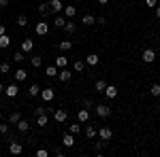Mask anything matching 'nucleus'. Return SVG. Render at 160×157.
Listing matches in <instances>:
<instances>
[{"label":"nucleus","instance_id":"f257e3e1","mask_svg":"<svg viewBox=\"0 0 160 157\" xmlns=\"http://www.w3.org/2000/svg\"><path fill=\"white\" fill-rule=\"evenodd\" d=\"M96 134L100 136V140H105V142H109L111 138H113V130H111V127H107V125H102Z\"/></svg>","mask_w":160,"mask_h":157},{"label":"nucleus","instance_id":"c03bdc74","mask_svg":"<svg viewBox=\"0 0 160 157\" xmlns=\"http://www.w3.org/2000/svg\"><path fill=\"white\" fill-rule=\"evenodd\" d=\"M4 7H9V0H0V9H4Z\"/></svg>","mask_w":160,"mask_h":157},{"label":"nucleus","instance_id":"2eb2a0df","mask_svg":"<svg viewBox=\"0 0 160 157\" xmlns=\"http://www.w3.org/2000/svg\"><path fill=\"white\" fill-rule=\"evenodd\" d=\"M17 130H19L22 134H26L28 130H30V121H26V119H19V121H17Z\"/></svg>","mask_w":160,"mask_h":157},{"label":"nucleus","instance_id":"f03ea898","mask_svg":"<svg viewBox=\"0 0 160 157\" xmlns=\"http://www.w3.org/2000/svg\"><path fill=\"white\" fill-rule=\"evenodd\" d=\"M41 98H43V102H51V100L56 98V89H53V87H45V89H41Z\"/></svg>","mask_w":160,"mask_h":157},{"label":"nucleus","instance_id":"de8ad7c7","mask_svg":"<svg viewBox=\"0 0 160 157\" xmlns=\"http://www.w3.org/2000/svg\"><path fill=\"white\" fill-rule=\"evenodd\" d=\"M0 94H4V85L0 83Z\"/></svg>","mask_w":160,"mask_h":157},{"label":"nucleus","instance_id":"39448f33","mask_svg":"<svg viewBox=\"0 0 160 157\" xmlns=\"http://www.w3.org/2000/svg\"><path fill=\"white\" fill-rule=\"evenodd\" d=\"M22 151H24V146L19 145L17 140H11V142H9V153H11V155H19Z\"/></svg>","mask_w":160,"mask_h":157},{"label":"nucleus","instance_id":"4be33fe9","mask_svg":"<svg viewBox=\"0 0 160 157\" xmlns=\"http://www.w3.org/2000/svg\"><path fill=\"white\" fill-rule=\"evenodd\" d=\"M13 76H15V79H17V81H26V79H28V72H26L24 68H17V70H15V74H13Z\"/></svg>","mask_w":160,"mask_h":157},{"label":"nucleus","instance_id":"423d86ee","mask_svg":"<svg viewBox=\"0 0 160 157\" xmlns=\"http://www.w3.org/2000/svg\"><path fill=\"white\" fill-rule=\"evenodd\" d=\"M34 30H37V34H38V36H45V34L49 32V24H47V21H41V24L34 25Z\"/></svg>","mask_w":160,"mask_h":157},{"label":"nucleus","instance_id":"37998d69","mask_svg":"<svg viewBox=\"0 0 160 157\" xmlns=\"http://www.w3.org/2000/svg\"><path fill=\"white\" fill-rule=\"evenodd\" d=\"M83 106H86V109H92V106H94V102H92V100H86V104H83Z\"/></svg>","mask_w":160,"mask_h":157},{"label":"nucleus","instance_id":"c85d7f7f","mask_svg":"<svg viewBox=\"0 0 160 157\" xmlns=\"http://www.w3.org/2000/svg\"><path fill=\"white\" fill-rule=\"evenodd\" d=\"M149 94L154 98H160V83H154L152 87H149Z\"/></svg>","mask_w":160,"mask_h":157},{"label":"nucleus","instance_id":"72a5a7b5","mask_svg":"<svg viewBox=\"0 0 160 157\" xmlns=\"http://www.w3.org/2000/svg\"><path fill=\"white\" fill-rule=\"evenodd\" d=\"M30 64H32V68H41V64H43V58H38V55H34V58L30 60Z\"/></svg>","mask_w":160,"mask_h":157},{"label":"nucleus","instance_id":"6e6552de","mask_svg":"<svg viewBox=\"0 0 160 157\" xmlns=\"http://www.w3.org/2000/svg\"><path fill=\"white\" fill-rule=\"evenodd\" d=\"M53 119L58 121V123H64V121L68 119V113H66L64 109H58L56 113H53Z\"/></svg>","mask_w":160,"mask_h":157},{"label":"nucleus","instance_id":"393cba45","mask_svg":"<svg viewBox=\"0 0 160 157\" xmlns=\"http://www.w3.org/2000/svg\"><path fill=\"white\" fill-rule=\"evenodd\" d=\"M9 45H11V36L9 34H2L0 36V49H7Z\"/></svg>","mask_w":160,"mask_h":157},{"label":"nucleus","instance_id":"c9c22d12","mask_svg":"<svg viewBox=\"0 0 160 157\" xmlns=\"http://www.w3.org/2000/svg\"><path fill=\"white\" fill-rule=\"evenodd\" d=\"M17 25H19V28L28 25V17H26V15H19V17H17Z\"/></svg>","mask_w":160,"mask_h":157},{"label":"nucleus","instance_id":"a878e982","mask_svg":"<svg viewBox=\"0 0 160 157\" xmlns=\"http://www.w3.org/2000/svg\"><path fill=\"white\" fill-rule=\"evenodd\" d=\"M81 24H86V25H94V24H96V17L88 13V15H83V19H81Z\"/></svg>","mask_w":160,"mask_h":157},{"label":"nucleus","instance_id":"cd10ccee","mask_svg":"<svg viewBox=\"0 0 160 157\" xmlns=\"http://www.w3.org/2000/svg\"><path fill=\"white\" fill-rule=\"evenodd\" d=\"M66 64H68V60H66L64 55H58V58H56V66H58V68H66Z\"/></svg>","mask_w":160,"mask_h":157},{"label":"nucleus","instance_id":"5701e85b","mask_svg":"<svg viewBox=\"0 0 160 157\" xmlns=\"http://www.w3.org/2000/svg\"><path fill=\"white\" fill-rule=\"evenodd\" d=\"M19 119H22V113H19V110H13L11 115H9V123H11V125H15Z\"/></svg>","mask_w":160,"mask_h":157},{"label":"nucleus","instance_id":"09e8293b","mask_svg":"<svg viewBox=\"0 0 160 157\" xmlns=\"http://www.w3.org/2000/svg\"><path fill=\"white\" fill-rule=\"evenodd\" d=\"M107 2H109V0H98V4H107Z\"/></svg>","mask_w":160,"mask_h":157},{"label":"nucleus","instance_id":"79ce46f5","mask_svg":"<svg viewBox=\"0 0 160 157\" xmlns=\"http://www.w3.org/2000/svg\"><path fill=\"white\" fill-rule=\"evenodd\" d=\"M145 4H148V7H156V4H158V0H145Z\"/></svg>","mask_w":160,"mask_h":157},{"label":"nucleus","instance_id":"473e14b6","mask_svg":"<svg viewBox=\"0 0 160 157\" xmlns=\"http://www.w3.org/2000/svg\"><path fill=\"white\" fill-rule=\"evenodd\" d=\"M73 68L77 70V72H83V68H86V62H81V60H77L73 64Z\"/></svg>","mask_w":160,"mask_h":157},{"label":"nucleus","instance_id":"49530a36","mask_svg":"<svg viewBox=\"0 0 160 157\" xmlns=\"http://www.w3.org/2000/svg\"><path fill=\"white\" fill-rule=\"evenodd\" d=\"M156 17L160 19V7H156Z\"/></svg>","mask_w":160,"mask_h":157},{"label":"nucleus","instance_id":"4468645a","mask_svg":"<svg viewBox=\"0 0 160 157\" xmlns=\"http://www.w3.org/2000/svg\"><path fill=\"white\" fill-rule=\"evenodd\" d=\"M98 62H100V58L96 55V53H90V55L86 58V64H88V66H98Z\"/></svg>","mask_w":160,"mask_h":157},{"label":"nucleus","instance_id":"a18cd8bd","mask_svg":"<svg viewBox=\"0 0 160 157\" xmlns=\"http://www.w3.org/2000/svg\"><path fill=\"white\" fill-rule=\"evenodd\" d=\"M2 34H7V28H4V25L0 24V36H2Z\"/></svg>","mask_w":160,"mask_h":157},{"label":"nucleus","instance_id":"b1692460","mask_svg":"<svg viewBox=\"0 0 160 157\" xmlns=\"http://www.w3.org/2000/svg\"><path fill=\"white\" fill-rule=\"evenodd\" d=\"M107 81H105V79H98V81H96V83H94V89H96V91H100V94H102V91H105V87H107Z\"/></svg>","mask_w":160,"mask_h":157},{"label":"nucleus","instance_id":"a19ab883","mask_svg":"<svg viewBox=\"0 0 160 157\" xmlns=\"http://www.w3.org/2000/svg\"><path fill=\"white\" fill-rule=\"evenodd\" d=\"M34 113H37V115H45V113H47V106H37Z\"/></svg>","mask_w":160,"mask_h":157},{"label":"nucleus","instance_id":"0eeeda50","mask_svg":"<svg viewBox=\"0 0 160 157\" xmlns=\"http://www.w3.org/2000/svg\"><path fill=\"white\" fill-rule=\"evenodd\" d=\"M17 94H19V87L17 85H7L4 87V96L7 98H17Z\"/></svg>","mask_w":160,"mask_h":157},{"label":"nucleus","instance_id":"f8f14e48","mask_svg":"<svg viewBox=\"0 0 160 157\" xmlns=\"http://www.w3.org/2000/svg\"><path fill=\"white\" fill-rule=\"evenodd\" d=\"M102 94L109 98V100H113V98H118V87H115V85H107Z\"/></svg>","mask_w":160,"mask_h":157},{"label":"nucleus","instance_id":"7c9ffc66","mask_svg":"<svg viewBox=\"0 0 160 157\" xmlns=\"http://www.w3.org/2000/svg\"><path fill=\"white\" fill-rule=\"evenodd\" d=\"M47 123H49L47 113H45V115H38V117H37V125H47Z\"/></svg>","mask_w":160,"mask_h":157},{"label":"nucleus","instance_id":"e433bc0d","mask_svg":"<svg viewBox=\"0 0 160 157\" xmlns=\"http://www.w3.org/2000/svg\"><path fill=\"white\" fill-rule=\"evenodd\" d=\"M86 136L88 138H94V136H96V130H94L92 125H86Z\"/></svg>","mask_w":160,"mask_h":157},{"label":"nucleus","instance_id":"bb28decb","mask_svg":"<svg viewBox=\"0 0 160 157\" xmlns=\"http://www.w3.org/2000/svg\"><path fill=\"white\" fill-rule=\"evenodd\" d=\"M64 24H66V17H64V15H58V17L53 19V25H56V28H64Z\"/></svg>","mask_w":160,"mask_h":157},{"label":"nucleus","instance_id":"f3484780","mask_svg":"<svg viewBox=\"0 0 160 157\" xmlns=\"http://www.w3.org/2000/svg\"><path fill=\"white\" fill-rule=\"evenodd\" d=\"M32 49H34V43H32L30 38H24V40H22V51L28 53V51H32Z\"/></svg>","mask_w":160,"mask_h":157},{"label":"nucleus","instance_id":"9d476101","mask_svg":"<svg viewBox=\"0 0 160 157\" xmlns=\"http://www.w3.org/2000/svg\"><path fill=\"white\" fill-rule=\"evenodd\" d=\"M62 145L66 146V149H71V146L75 145V136H73L71 132H66L64 136H62Z\"/></svg>","mask_w":160,"mask_h":157},{"label":"nucleus","instance_id":"1a4fd4ad","mask_svg":"<svg viewBox=\"0 0 160 157\" xmlns=\"http://www.w3.org/2000/svg\"><path fill=\"white\" fill-rule=\"evenodd\" d=\"M77 119H79V123H88V121H90V110H88L86 106H83V109H79Z\"/></svg>","mask_w":160,"mask_h":157},{"label":"nucleus","instance_id":"9b49d317","mask_svg":"<svg viewBox=\"0 0 160 157\" xmlns=\"http://www.w3.org/2000/svg\"><path fill=\"white\" fill-rule=\"evenodd\" d=\"M71 76H73V74H71V70H68V68H60V70H58V79H60L62 83L71 81Z\"/></svg>","mask_w":160,"mask_h":157},{"label":"nucleus","instance_id":"412c9836","mask_svg":"<svg viewBox=\"0 0 160 157\" xmlns=\"http://www.w3.org/2000/svg\"><path fill=\"white\" fill-rule=\"evenodd\" d=\"M75 15H77V9L75 7H64V17L66 19H73Z\"/></svg>","mask_w":160,"mask_h":157},{"label":"nucleus","instance_id":"c756f323","mask_svg":"<svg viewBox=\"0 0 160 157\" xmlns=\"http://www.w3.org/2000/svg\"><path fill=\"white\" fill-rule=\"evenodd\" d=\"M73 49V40H62L60 43V51H71Z\"/></svg>","mask_w":160,"mask_h":157},{"label":"nucleus","instance_id":"ea45409f","mask_svg":"<svg viewBox=\"0 0 160 157\" xmlns=\"http://www.w3.org/2000/svg\"><path fill=\"white\" fill-rule=\"evenodd\" d=\"M0 134H2V136L9 134V125H7V123H0Z\"/></svg>","mask_w":160,"mask_h":157},{"label":"nucleus","instance_id":"aec40b11","mask_svg":"<svg viewBox=\"0 0 160 157\" xmlns=\"http://www.w3.org/2000/svg\"><path fill=\"white\" fill-rule=\"evenodd\" d=\"M62 30H64L66 34H73L75 30H77V25H75L73 21H71V19H66V24H64V28H62Z\"/></svg>","mask_w":160,"mask_h":157},{"label":"nucleus","instance_id":"dca6fc26","mask_svg":"<svg viewBox=\"0 0 160 157\" xmlns=\"http://www.w3.org/2000/svg\"><path fill=\"white\" fill-rule=\"evenodd\" d=\"M58 70H60V68H58L56 64H51V66H47V68H45V74H47L49 79H53V76H58Z\"/></svg>","mask_w":160,"mask_h":157},{"label":"nucleus","instance_id":"6ab92c4d","mask_svg":"<svg viewBox=\"0 0 160 157\" xmlns=\"http://www.w3.org/2000/svg\"><path fill=\"white\" fill-rule=\"evenodd\" d=\"M28 94H30V98H37V96H41V87H38L37 83H32L30 87H28Z\"/></svg>","mask_w":160,"mask_h":157},{"label":"nucleus","instance_id":"ddd939ff","mask_svg":"<svg viewBox=\"0 0 160 157\" xmlns=\"http://www.w3.org/2000/svg\"><path fill=\"white\" fill-rule=\"evenodd\" d=\"M49 9L53 13H60V11H64V4H62V0H51V2H49Z\"/></svg>","mask_w":160,"mask_h":157},{"label":"nucleus","instance_id":"4c0bfd02","mask_svg":"<svg viewBox=\"0 0 160 157\" xmlns=\"http://www.w3.org/2000/svg\"><path fill=\"white\" fill-rule=\"evenodd\" d=\"M9 70H11L9 62H2V64H0V72H2V74H9Z\"/></svg>","mask_w":160,"mask_h":157},{"label":"nucleus","instance_id":"f704fd0d","mask_svg":"<svg viewBox=\"0 0 160 157\" xmlns=\"http://www.w3.org/2000/svg\"><path fill=\"white\" fill-rule=\"evenodd\" d=\"M13 60L17 62V64H19V62H24L26 58H24V51H15V53H13Z\"/></svg>","mask_w":160,"mask_h":157},{"label":"nucleus","instance_id":"a211bd4d","mask_svg":"<svg viewBox=\"0 0 160 157\" xmlns=\"http://www.w3.org/2000/svg\"><path fill=\"white\" fill-rule=\"evenodd\" d=\"M38 13H41L43 17H49V13H51L49 2H43V4H38Z\"/></svg>","mask_w":160,"mask_h":157},{"label":"nucleus","instance_id":"7ed1b4c3","mask_svg":"<svg viewBox=\"0 0 160 157\" xmlns=\"http://www.w3.org/2000/svg\"><path fill=\"white\" fill-rule=\"evenodd\" d=\"M96 115H98L100 119H107L111 115V106H107V104H98L96 106Z\"/></svg>","mask_w":160,"mask_h":157},{"label":"nucleus","instance_id":"3c124183","mask_svg":"<svg viewBox=\"0 0 160 157\" xmlns=\"http://www.w3.org/2000/svg\"><path fill=\"white\" fill-rule=\"evenodd\" d=\"M158 109H160V104H158Z\"/></svg>","mask_w":160,"mask_h":157},{"label":"nucleus","instance_id":"20e7f679","mask_svg":"<svg viewBox=\"0 0 160 157\" xmlns=\"http://www.w3.org/2000/svg\"><path fill=\"white\" fill-rule=\"evenodd\" d=\"M141 60L145 62V64H152V62L156 60V51H154V49H145V51L141 53Z\"/></svg>","mask_w":160,"mask_h":157},{"label":"nucleus","instance_id":"2f4dec72","mask_svg":"<svg viewBox=\"0 0 160 157\" xmlns=\"http://www.w3.org/2000/svg\"><path fill=\"white\" fill-rule=\"evenodd\" d=\"M68 132L73 134V136H77V134L81 132V125H79V123H71V125H68Z\"/></svg>","mask_w":160,"mask_h":157},{"label":"nucleus","instance_id":"8fccbe9b","mask_svg":"<svg viewBox=\"0 0 160 157\" xmlns=\"http://www.w3.org/2000/svg\"><path fill=\"white\" fill-rule=\"evenodd\" d=\"M0 119H2V109H0Z\"/></svg>","mask_w":160,"mask_h":157},{"label":"nucleus","instance_id":"58836bf2","mask_svg":"<svg viewBox=\"0 0 160 157\" xmlns=\"http://www.w3.org/2000/svg\"><path fill=\"white\" fill-rule=\"evenodd\" d=\"M34 155H37V157H49V151H47V149H38Z\"/></svg>","mask_w":160,"mask_h":157}]
</instances>
